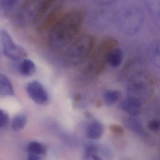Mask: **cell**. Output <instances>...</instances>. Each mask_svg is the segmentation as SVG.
<instances>
[{
    "label": "cell",
    "instance_id": "1",
    "mask_svg": "<svg viewBox=\"0 0 160 160\" xmlns=\"http://www.w3.org/2000/svg\"><path fill=\"white\" fill-rule=\"evenodd\" d=\"M84 18L83 9L74 8L57 18L48 34L50 47L56 51H60L68 47L80 32Z\"/></svg>",
    "mask_w": 160,
    "mask_h": 160
},
{
    "label": "cell",
    "instance_id": "2",
    "mask_svg": "<svg viewBox=\"0 0 160 160\" xmlns=\"http://www.w3.org/2000/svg\"><path fill=\"white\" fill-rule=\"evenodd\" d=\"M144 12L142 9L133 2L122 4L117 12L116 22L119 31L125 35L131 36L137 33L144 23Z\"/></svg>",
    "mask_w": 160,
    "mask_h": 160
},
{
    "label": "cell",
    "instance_id": "3",
    "mask_svg": "<svg viewBox=\"0 0 160 160\" xmlns=\"http://www.w3.org/2000/svg\"><path fill=\"white\" fill-rule=\"evenodd\" d=\"M118 42L114 38L104 39L94 51L88 65L83 71L84 77L88 78L96 77L103 71L107 63L108 54L117 47Z\"/></svg>",
    "mask_w": 160,
    "mask_h": 160
},
{
    "label": "cell",
    "instance_id": "4",
    "mask_svg": "<svg viewBox=\"0 0 160 160\" xmlns=\"http://www.w3.org/2000/svg\"><path fill=\"white\" fill-rule=\"evenodd\" d=\"M94 42L91 35H83L76 39L66 51L65 61L67 64L75 67L84 62L91 54Z\"/></svg>",
    "mask_w": 160,
    "mask_h": 160
},
{
    "label": "cell",
    "instance_id": "5",
    "mask_svg": "<svg viewBox=\"0 0 160 160\" xmlns=\"http://www.w3.org/2000/svg\"><path fill=\"white\" fill-rule=\"evenodd\" d=\"M153 81L148 74L138 72L133 74L128 79L127 86L128 97L141 102L148 99L152 92Z\"/></svg>",
    "mask_w": 160,
    "mask_h": 160
},
{
    "label": "cell",
    "instance_id": "6",
    "mask_svg": "<svg viewBox=\"0 0 160 160\" xmlns=\"http://www.w3.org/2000/svg\"><path fill=\"white\" fill-rule=\"evenodd\" d=\"M0 37L2 43L3 53L10 59L17 62L24 59V58L27 56V52L25 49L15 42L7 31H0Z\"/></svg>",
    "mask_w": 160,
    "mask_h": 160
},
{
    "label": "cell",
    "instance_id": "7",
    "mask_svg": "<svg viewBox=\"0 0 160 160\" xmlns=\"http://www.w3.org/2000/svg\"><path fill=\"white\" fill-rule=\"evenodd\" d=\"M27 92L30 98L36 103L44 104L48 100V95L42 84L37 81H33L28 84Z\"/></svg>",
    "mask_w": 160,
    "mask_h": 160
},
{
    "label": "cell",
    "instance_id": "8",
    "mask_svg": "<svg viewBox=\"0 0 160 160\" xmlns=\"http://www.w3.org/2000/svg\"><path fill=\"white\" fill-rule=\"evenodd\" d=\"M141 103L134 98L128 97L123 100L119 105L120 109L132 117L139 115L141 109Z\"/></svg>",
    "mask_w": 160,
    "mask_h": 160
},
{
    "label": "cell",
    "instance_id": "9",
    "mask_svg": "<svg viewBox=\"0 0 160 160\" xmlns=\"http://www.w3.org/2000/svg\"><path fill=\"white\" fill-rule=\"evenodd\" d=\"M19 1L0 0V13L4 16L12 15L21 5Z\"/></svg>",
    "mask_w": 160,
    "mask_h": 160
},
{
    "label": "cell",
    "instance_id": "10",
    "mask_svg": "<svg viewBox=\"0 0 160 160\" xmlns=\"http://www.w3.org/2000/svg\"><path fill=\"white\" fill-rule=\"evenodd\" d=\"M146 5L153 22L156 26L160 25V1L159 0L146 1Z\"/></svg>",
    "mask_w": 160,
    "mask_h": 160
},
{
    "label": "cell",
    "instance_id": "11",
    "mask_svg": "<svg viewBox=\"0 0 160 160\" xmlns=\"http://www.w3.org/2000/svg\"><path fill=\"white\" fill-rule=\"evenodd\" d=\"M149 58L151 62L156 68H160V43L158 41L152 42L148 49Z\"/></svg>",
    "mask_w": 160,
    "mask_h": 160
},
{
    "label": "cell",
    "instance_id": "12",
    "mask_svg": "<svg viewBox=\"0 0 160 160\" xmlns=\"http://www.w3.org/2000/svg\"><path fill=\"white\" fill-rule=\"evenodd\" d=\"M103 133V127L101 122L94 121L88 126L87 130V137L92 140L99 139Z\"/></svg>",
    "mask_w": 160,
    "mask_h": 160
},
{
    "label": "cell",
    "instance_id": "13",
    "mask_svg": "<svg viewBox=\"0 0 160 160\" xmlns=\"http://www.w3.org/2000/svg\"><path fill=\"white\" fill-rule=\"evenodd\" d=\"M123 59V52L121 49L116 47L110 51L107 57V62L111 67L116 68L120 66Z\"/></svg>",
    "mask_w": 160,
    "mask_h": 160
},
{
    "label": "cell",
    "instance_id": "14",
    "mask_svg": "<svg viewBox=\"0 0 160 160\" xmlns=\"http://www.w3.org/2000/svg\"><path fill=\"white\" fill-rule=\"evenodd\" d=\"M14 94V90L10 79L5 75L0 74V95L6 97Z\"/></svg>",
    "mask_w": 160,
    "mask_h": 160
},
{
    "label": "cell",
    "instance_id": "15",
    "mask_svg": "<svg viewBox=\"0 0 160 160\" xmlns=\"http://www.w3.org/2000/svg\"><path fill=\"white\" fill-rule=\"evenodd\" d=\"M36 70L35 63L31 60L24 59L18 66V71L20 74L29 77L33 75Z\"/></svg>",
    "mask_w": 160,
    "mask_h": 160
},
{
    "label": "cell",
    "instance_id": "16",
    "mask_svg": "<svg viewBox=\"0 0 160 160\" xmlns=\"http://www.w3.org/2000/svg\"><path fill=\"white\" fill-rule=\"evenodd\" d=\"M124 123L126 128L135 133L140 136L145 135L146 132L138 120L134 118H128L124 121Z\"/></svg>",
    "mask_w": 160,
    "mask_h": 160
},
{
    "label": "cell",
    "instance_id": "17",
    "mask_svg": "<svg viewBox=\"0 0 160 160\" xmlns=\"http://www.w3.org/2000/svg\"><path fill=\"white\" fill-rule=\"evenodd\" d=\"M121 93L119 91L109 90L105 92L104 94L105 102L107 106H110L115 104L119 99Z\"/></svg>",
    "mask_w": 160,
    "mask_h": 160
},
{
    "label": "cell",
    "instance_id": "18",
    "mask_svg": "<svg viewBox=\"0 0 160 160\" xmlns=\"http://www.w3.org/2000/svg\"><path fill=\"white\" fill-rule=\"evenodd\" d=\"M27 150L30 153L38 155L44 154L46 152V146L36 141L30 142L28 145Z\"/></svg>",
    "mask_w": 160,
    "mask_h": 160
},
{
    "label": "cell",
    "instance_id": "19",
    "mask_svg": "<svg viewBox=\"0 0 160 160\" xmlns=\"http://www.w3.org/2000/svg\"><path fill=\"white\" fill-rule=\"evenodd\" d=\"M27 122V118L24 115H18L14 118L12 122V128L14 131L23 129Z\"/></svg>",
    "mask_w": 160,
    "mask_h": 160
},
{
    "label": "cell",
    "instance_id": "20",
    "mask_svg": "<svg viewBox=\"0 0 160 160\" xmlns=\"http://www.w3.org/2000/svg\"><path fill=\"white\" fill-rule=\"evenodd\" d=\"M98 148L94 145H89L86 148L85 156L86 159H90L94 155H97Z\"/></svg>",
    "mask_w": 160,
    "mask_h": 160
},
{
    "label": "cell",
    "instance_id": "21",
    "mask_svg": "<svg viewBox=\"0 0 160 160\" xmlns=\"http://www.w3.org/2000/svg\"><path fill=\"white\" fill-rule=\"evenodd\" d=\"M9 116L4 110L0 109V128L6 126L9 122Z\"/></svg>",
    "mask_w": 160,
    "mask_h": 160
},
{
    "label": "cell",
    "instance_id": "22",
    "mask_svg": "<svg viewBox=\"0 0 160 160\" xmlns=\"http://www.w3.org/2000/svg\"><path fill=\"white\" fill-rule=\"evenodd\" d=\"M148 129L153 132H156L160 129V122L156 120L150 121L148 124Z\"/></svg>",
    "mask_w": 160,
    "mask_h": 160
},
{
    "label": "cell",
    "instance_id": "23",
    "mask_svg": "<svg viewBox=\"0 0 160 160\" xmlns=\"http://www.w3.org/2000/svg\"><path fill=\"white\" fill-rule=\"evenodd\" d=\"M111 130L115 133L118 134L123 133V130L122 128L118 125H112L111 127Z\"/></svg>",
    "mask_w": 160,
    "mask_h": 160
},
{
    "label": "cell",
    "instance_id": "24",
    "mask_svg": "<svg viewBox=\"0 0 160 160\" xmlns=\"http://www.w3.org/2000/svg\"><path fill=\"white\" fill-rule=\"evenodd\" d=\"M28 160H40V158L39 155L30 153L28 157Z\"/></svg>",
    "mask_w": 160,
    "mask_h": 160
},
{
    "label": "cell",
    "instance_id": "25",
    "mask_svg": "<svg viewBox=\"0 0 160 160\" xmlns=\"http://www.w3.org/2000/svg\"><path fill=\"white\" fill-rule=\"evenodd\" d=\"M92 160H102V159H101V157L98 156V155H94L92 157Z\"/></svg>",
    "mask_w": 160,
    "mask_h": 160
}]
</instances>
